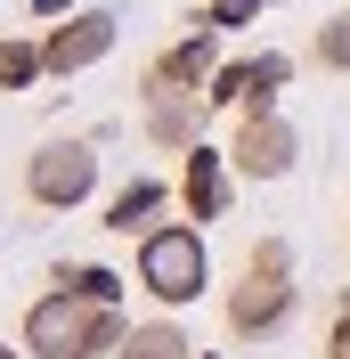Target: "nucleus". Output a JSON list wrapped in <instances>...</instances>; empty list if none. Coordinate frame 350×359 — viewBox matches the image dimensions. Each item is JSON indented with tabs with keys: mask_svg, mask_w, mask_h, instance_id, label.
Listing matches in <instances>:
<instances>
[{
	"mask_svg": "<svg viewBox=\"0 0 350 359\" xmlns=\"http://www.w3.org/2000/svg\"><path fill=\"white\" fill-rule=\"evenodd\" d=\"M131 343V318L122 302H82V294L49 286L33 311H24V351L33 359H114Z\"/></svg>",
	"mask_w": 350,
	"mask_h": 359,
	"instance_id": "obj_1",
	"label": "nucleus"
},
{
	"mask_svg": "<svg viewBox=\"0 0 350 359\" xmlns=\"http://www.w3.org/2000/svg\"><path fill=\"white\" fill-rule=\"evenodd\" d=\"M220 318H228L237 343H261V335H277L285 318H293V245L285 237H261V245L244 253L237 286L220 294Z\"/></svg>",
	"mask_w": 350,
	"mask_h": 359,
	"instance_id": "obj_2",
	"label": "nucleus"
},
{
	"mask_svg": "<svg viewBox=\"0 0 350 359\" xmlns=\"http://www.w3.org/2000/svg\"><path fill=\"white\" fill-rule=\"evenodd\" d=\"M131 262H139V286H147L163 311H188V302L212 286V245H204L196 221H155Z\"/></svg>",
	"mask_w": 350,
	"mask_h": 359,
	"instance_id": "obj_3",
	"label": "nucleus"
},
{
	"mask_svg": "<svg viewBox=\"0 0 350 359\" xmlns=\"http://www.w3.org/2000/svg\"><path fill=\"white\" fill-rule=\"evenodd\" d=\"M98 196V139H41L24 156V204L41 212H74Z\"/></svg>",
	"mask_w": 350,
	"mask_h": 359,
	"instance_id": "obj_4",
	"label": "nucleus"
},
{
	"mask_svg": "<svg viewBox=\"0 0 350 359\" xmlns=\"http://www.w3.org/2000/svg\"><path fill=\"white\" fill-rule=\"evenodd\" d=\"M228 163H237V180H285L302 163V131H293L277 107H244L237 139H228Z\"/></svg>",
	"mask_w": 350,
	"mask_h": 359,
	"instance_id": "obj_5",
	"label": "nucleus"
},
{
	"mask_svg": "<svg viewBox=\"0 0 350 359\" xmlns=\"http://www.w3.org/2000/svg\"><path fill=\"white\" fill-rule=\"evenodd\" d=\"M114 33H122L114 8H66V25L41 33V57H49V74H82V66H98L114 49Z\"/></svg>",
	"mask_w": 350,
	"mask_h": 359,
	"instance_id": "obj_6",
	"label": "nucleus"
},
{
	"mask_svg": "<svg viewBox=\"0 0 350 359\" xmlns=\"http://www.w3.org/2000/svg\"><path fill=\"white\" fill-rule=\"evenodd\" d=\"M139 131L155 147H196L204 139V90H163V82H139Z\"/></svg>",
	"mask_w": 350,
	"mask_h": 359,
	"instance_id": "obj_7",
	"label": "nucleus"
},
{
	"mask_svg": "<svg viewBox=\"0 0 350 359\" xmlns=\"http://www.w3.org/2000/svg\"><path fill=\"white\" fill-rule=\"evenodd\" d=\"M285 74H293V57H277V49H261V57H228V66L212 74V90H204V107H277Z\"/></svg>",
	"mask_w": 350,
	"mask_h": 359,
	"instance_id": "obj_8",
	"label": "nucleus"
},
{
	"mask_svg": "<svg viewBox=\"0 0 350 359\" xmlns=\"http://www.w3.org/2000/svg\"><path fill=\"white\" fill-rule=\"evenodd\" d=\"M228 188H237V163L220 156V147H188V163H179V204H188V221H220V212H228Z\"/></svg>",
	"mask_w": 350,
	"mask_h": 359,
	"instance_id": "obj_9",
	"label": "nucleus"
},
{
	"mask_svg": "<svg viewBox=\"0 0 350 359\" xmlns=\"http://www.w3.org/2000/svg\"><path fill=\"white\" fill-rule=\"evenodd\" d=\"M212 74H220V25H196V33H179V41L147 66V82H163V90H212Z\"/></svg>",
	"mask_w": 350,
	"mask_h": 359,
	"instance_id": "obj_10",
	"label": "nucleus"
},
{
	"mask_svg": "<svg viewBox=\"0 0 350 359\" xmlns=\"http://www.w3.org/2000/svg\"><path fill=\"white\" fill-rule=\"evenodd\" d=\"M163 204H172V188H163V180H131V188L106 204V229H114V237H147V229L163 221Z\"/></svg>",
	"mask_w": 350,
	"mask_h": 359,
	"instance_id": "obj_11",
	"label": "nucleus"
},
{
	"mask_svg": "<svg viewBox=\"0 0 350 359\" xmlns=\"http://www.w3.org/2000/svg\"><path fill=\"white\" fill-rule=\"evenodd\" d=\"M114 359H196V335H188L172 311H155V318H139V327H131V343H122Z\"/></svg>",
	"mask_w": 350,
	"mask_h": 359,
	"instance_id": "obj_12",
	"label": "nucleus"
},
{
	"mask_svg": "<svg viewBox=\"0 0 350 359\" xmlns=\"http://www.w3.org/2000/svg\"><path fill=\"white\" fill-rule=\"evenodd\" d=\"M49 286L82 294V302H122V278H114V269H98V262H57V278H49Z\"/></svg>",
	"mask_w": 350,
	"mask_h": 359,
	"instance_id": "obj_13",
	"label": "nucleus"
},
{
	"mask_svg": "<svg viewBox=\"0 0 350 359\" xmlns=\"http://www.w3.org/2000/svg\"><path fill=\"white\" fill-rule=\"evenodd\" d=\"M309 66L318 74H350V8H334V17L309 33Z\"/></svg>",
	"mask_w": 350,
	"mask_h": 359,
	"instance_id": "obj_14",
	"label": "nucleus"
},
{
	"mask_svg": "<svg viewBox=\"0 0 350 359\" xmlns=\"http://www.w3.org/2000/svg\"><path fill=\"white\" fill-rule=\"evenodd\" d=\"M41 74H49L41 41H0V90H33Z\"/></svg>",
	"mask_w": 350,
	"mask_h": 359,
	"instance_id": "obj_15",
	"label": "nucleus"
},
{
	"mask_svg": "<svg viewBox=\"0 0 350 359\" xmlns=\"http://www.w3.org/2000/svg\"><path fill=\"white\" fill-rule=\"evenodd\" d=\"M261 8H269V0H204V8H196V25H220V33H237V25H253V17H261Z\"/></svg>",
	"mask_w": 350,
	"mask_h": 359,
	"instance_id": "obj_16",
	"label": "nucleus"
},
{
	"mask_svg": "<svg viewBox=\"0 0 350 359\" xmlns=\"http://www.w3.org/2000/svg\"><path fill=\"white\" fill-rule=\"evenodd\" d=\"M326 359H350V318H334V327H326Z\"/></svg>",
	"mask_w": 350,
	"mask_h": 359,
	"instance_id": "obj_17",
	"label": "nucleus"
},
{
	"mask_svg": "<svg viewBox=\"0 0 350 359\" xmlns=\"http://www.w3.org/2000/svg\"><path fill=\"white\" fill-rule=\"evenodd\" d=\"M0 359H33V351H24V343H0Z\"/></svg>",
	"mask_w": 350,
	"mask_h": 359,
	"instance_id": "obj_18",
	"label": "nucleus"
},
{
	"mask_svg": "<svg viewBox=\"0 0 350 359\" xmlns=\"http://www.w3.org/2000/svg\"><path fill=\"white\" fill-rule=\"evenodd\" d=\"M33 8H41V17H57V8H66V0H33Z\"/></svg>",
	"mask_w": 350,
	"mask_h": 359,
	"instance_id": "obj_19",
	"label": "nucleus"
},
{
	"mask_svg": "<svg viewBox=\"0 0 350 359\" xmlns=\"http://www.w3.org/2000/svg\"><path fill=\"white\" fill-rule=\"evenodd\" d=\"M334 318H350V286H342V311H334Z\"/></svg>",
	"mask_w": 350,
	"mask_h": 359,
	"instance_id": "obj_20",
	"label": "nucleus"
}]
</instances>
